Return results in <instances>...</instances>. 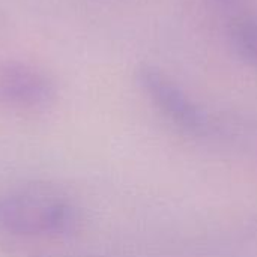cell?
<instances>
[{
  "instance_id": "6da1fadb",
  "label": "cell",
  "mask_w": 257,
  "mask_h": 257,
  "mask_svg": "<svg viewBox=\"0 0 257 257\" xmlns=\"http://www.w3.org/2000/svg\"><path fill=\"white\" fill-rule=\"evenodd\" d=\"M78 211L62 193L24 187L0 194V233L18 239H51L74 232Z\"/></svg>"
},
{
  "instance_id": "7a4b0ae2",
  "label": "cell",
  "mask_w": 257,
  "mask_h": 257,
  "mask_svg": "<svg viewBox=\"0 0 257 257\" xmlns=\"http://www.w3.org/2000/svg\"><path fill=\"white\" fill-rule=\"evenodd\" d=\"M53 78L38 65L20 59L0 60V108L38 113L56 101Z\"/></svg>"
},
{
  "instance_id": "3957f363",
  "label": "cell",
  "mask_w": 257,
  "mask_h": 257,
  "mask_svg": "<svg viewBox=\"0 0 257 257\" xmlns=\"http://www.w3.org/2000/svg\"><path fill=\"white\" fill-rule=\"evenodd\" d=\"M136 81L158 111L178 128L191 134H203L208 130L206 113L164 71L142 63L136 69Z\"/></svg>"
},
{
  "instance_id": "277c9868",
  "label": "cell",
  "mask_w": 257,
  "mask_h": 257,
  "mask_svg": "<svg viewBox=\"0 0 257 257\" xmlns=\"http://www.w3.org/2000/svg\"><path fill=\"white\" fill-rule=\"evenodd\" d=\"M229 39L236 54L257 66V17H241L229 29Z\"/></svg>"
},
{
  "instance_id": "5b68a950",
  "label": "cell",
  "mask_w": 257,
  "mask_h": 257,
  "mask_svg": "<svg viewBox=\"0 0 257 257\" xmlns=\"http://www.w3.org/2000/svg\"><path fill=\"white\" fill-rule=\"evenodd\" d=\"M211 2L215 3V5L227 6V5H233V3H236V2H239V0H211Z\"/></svg>"
}]
</instances>
